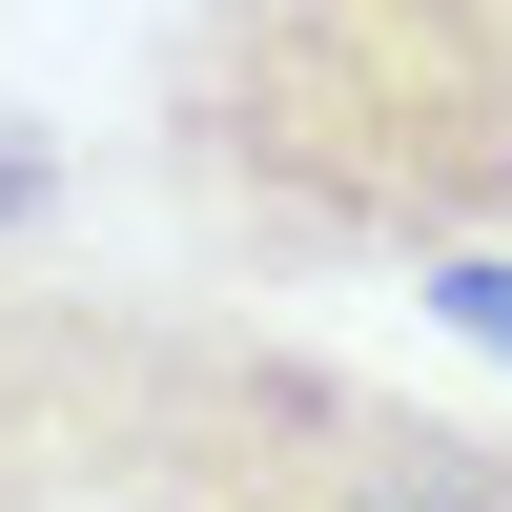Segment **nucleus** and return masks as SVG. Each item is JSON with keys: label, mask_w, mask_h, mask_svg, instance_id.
Segmentation results:
<instances>
[{"label": "nucleus", "mask_w": 512, "mask_h": 512, "mask_svg": "<svg viewBox=\"0 0 512 512\" xmlns=\"http://www.w3.org/2000/svg\"><path fill=\"white\" fill-rule=\"evenodd\" d=\"M144 164L205 267H431L512 246V0H185Z\"/></svg>", "instance_id": "1"}, {"label": "nucleus", "mask_w": 512, "mask_h": 512, "mask_svg": "<svg viewBox=\"0 0 512 512\" xmlns=\"http://www.w3.org/2000/svg\"><path fill=\"white\" fill-rule=\"evenodd\" d=\"M82 512H512V431L246 308H123Z\"/></svg>", "instance_id": "2"}, {"label": "nucleus", "mask_w": 512, "mask_h": 512, "mask_svg": "<svg viewBox=\"0 0 512 512\" xmlns=\"http://www.w3.org/2000/svg\"><path fill=\"white\" fill-rule=\"evenodd\" d=\"M103 369H123V308L0 267V512H82V472H103Z\"/></svg>", "instance_id": "3"}, {"label": "nucleus", "mask_w": 512, "mask_h": 512, "mask_svg": "<svg viewBox=\"0 0 512 512\" xmlns=\"http://www.w3.org/2000/svg\"><path fill=\"white\" fill-rule=\"evenodd\" d=\"M410 287H431V308H451V328H472V349L512 369V246H431V267H410Z\"/></svg>", "instance_id": "4"}, {"label": "nucleus", "mask_w": 512, "mask_h": 512, "mask_svg": "<svg viewBox=\"0 0 512 512\" xmlns=\"http://www.w3.org/2000/svg\"><path fill=\"white\" fill-rule=\"evenodd\" d=\"M41 226V144H0V246H21Z\"/></svg>", "instance_id": "5"}]
</instances>
